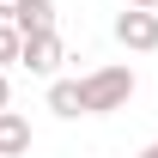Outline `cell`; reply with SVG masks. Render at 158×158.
<instances>
[{"label":"cell","instance_id":"obj_1","mask_svg":"<svg viewBox=\"0 0 158 158\" xmlns=\"http://www.w3.org/2000/svg\"><path fill=\"white\" fill-rule=\"evenodd\" d=\"M128 98H134V67H98V73L79 79V103H85V116L128 110Z\"/></svg>","mask_w":158,"mask_h":158},{"label":"cell","instance_id":"obj_2","mask_svg":"<svg viewBox=\"0 0 158 158\" xmlns=\"http://www.w3.org/2000/svg\"><path fill=\"white\" fill-rule=\"evenodd\" d=\"M61 61H67V49H61L55 31H49V37H24V43H19V67H24V73H37V79H55Z\"/></svg>","mask_w":158,"mask_h":158},{"label":"cell","instance_id":"obj_3","mask_svg":"<svg viewBox=\"0 0 158 158\" xmlns=\"http://www.w3.org/2000/svg\"><path fill=\"white\" fill-rule=\"evenodd\" d=\"M116 43H122V49H134V55H152V49H158V12L128 6V12L116 19Z\"/></svg>","mask_w":158,"mask_h":158},{"label":"cell","instance_id":"obj_4","mask_svg":"<svg viewBox=\"0 0 158 158\" xmlns=\"http://www.w3.org/2000/svg\"><path fill=\"white\" fill-rule=\"evenodd\" d=\"M12 31L19 37H49L55 31V0H24L19 12H12Z\"/></svg>","mask_w":158,"mask_h":158},{"label":"cell","instance_id":"obj_5","mask_svg":"<svg viewBox=\"0 0 158 158\" xmlns=\"http://www.w3.org/2000/svg\"><path fill=\"white\" fill-rule=\"evenodd\" d=\"M31 152V116L0 110V158H24Z\"/></svg>","mask_w":158,"mask_h":158},{"label":"cell","instance_id":"obj_6","mask_svg":"<svg viewBox=\"0 0 158 158\" xmlns=\"http://www.w3.org/2000/svg\"><path fill=\"white\" fill-rule=\"evenodd\" d=\"M49 110H55L61 122L85 116V103H79V79H49Z\"/></svg>","mask_w":158,"mask_h":158},{"label":"cell","instance_id":"obj_7","mask_svg":"<svg viewBox=\"0 0 158 158\" xmlns=\"http://www.w3.org/2000/svg\"><path fill=\"white\" fill-rule=\"evenodd\" d=\"M19 31H12V24H6V19H0V73H6V67H12V61H19Z\"/></svg>","mask_w":158,"mask_h":158},{"label":"cell","instance_id":"obj_8","mask_svg":"<svg viewBox=\"0 0 158 158\" xmlns=\"http://www.w3.org/2000/svg\"><path fill=\"white\" fill-rule=\"evenodd\" d=\"M19 6H24V0H0V19L12 24V12H19Z\"/></svg>","mask_w":158,"mask_h":158},{"label":"cell","instance_id":"obj_9","mask_svg":"<svg viewBox=\"0 0 158 158\" xmlns=\"http://www.w3.org/2000/svg\"><path fill=\"white\" fill-rule=\"evenodd\" d=\"M6 103H12V85H6V73H0V110H6Z\"/></svg>","mask_w":158,"mask_h":158},{"label":"cell","instance_id":"obj_10","mask_svg":"<svg viewBox=\"0 0 158 158\" xmlns=\"http://www.w3.org/2000/svg\"><path fill=\"white\" fill-rule=\"evenodd\" d=\"M128 6H140V12H152V6H158V0H128Z\"/></svg>","mask_w":158,"mask_h":158},{"label":"cell","instance_id":"obj_11","mask_svg":"<svg viewBox=\"0 0 158 158\" xmlns=\"http://www.w3.org/2000/svg\"><path fill=\"white\" fill-rule=\"evenodd\" d=\"M140 158H158V140H152V146H140Z\"/></svg>","mask_w":158,"mask_h":158}]
</instances>
